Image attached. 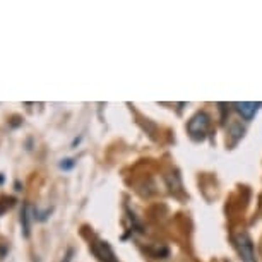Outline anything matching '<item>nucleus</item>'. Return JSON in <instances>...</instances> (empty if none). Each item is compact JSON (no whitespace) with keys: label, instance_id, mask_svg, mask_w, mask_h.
Instances as JSON below:
<instances>
[{"label":"nucleus","instance_id":"f257e3e1","mask_svg":"<svg viewBox=\"0 0 262 262\" xmlns=\"http://www.w3.org/2000/svg\"><path fill=\"white\" fill-rule=\"evenodd\" d=\"M209 127H211V117L206 112H197L187 122V132H189L190 139L195 142H202L206 139Z\"/></svg>","mask_w":262,"mask_h":262},{"label":"nucleus","instance_id":"f03ea898","mask_svg":"<svg viewBox=\"0 0 262 262\" xmlns=\"http://www.w3.org/2000/svg\"><path fill=\"white\" fill-rule=\"evenodd\" d=\"M231 240H233L235 250L242 262H257L254 240L250 238V235L247 233L245 230H240V231H236V233H233Z\"/></svg>","mask_w":262,"mask_h":262},{"label":"nucleus","instance_id":"7ed1b4c3","mask_svg":"<svg viewBox=\"0 0 262 262\" xmlns=\"http://www.w3.org/2000/svg\"><path fill=\"white\" fill-rule=\"evenodd\" d=\"M90 249L98 262H118L115 252H113L112 245L106 240H95Z\"/></svg>","mask_w":262,"mask_h":262},{"label":"nucleus","instance_id":"20e7f679","mask_svg":"<svg viewBox=\"0 0 262 262\" xmlns=\"http://www.w3.org/2000/svg\"><path fill=\"white\" fill-rule=\"evenodd\" d=\"M235 110L240 113V117L244 118V120L250 122L252 118L255 117V113L260 110L262 103L260 101H242V103H235Z\"/></svg>","mask_w":262,"mask_h":262},{"label":"nucleus","instance_id":"39448f33","mask_svg":"<svg viewBox=\"0 0 262 262\" xmlns=\"http://www.w3.org/2000/svg\"><path fill=\"white\" fill-rule=\"evenodd\" d=\"M29 206L28 204H24L23 206V211H21V225H23V235L29 236V231H31V226H29Z\"/></svg>","mask_w":262,"mask_h":262},{"label":"nucleus","instance_id":"423d86ee","mask_svg":"<svg viewBox=\"0 0 262 262\" xmlns=\"http://www.w3.org/2000/svg\"><path fill=\"white\" fill-rule=\"evenodd\" d=\"M14 206V197H0V216Z\"/></svg>","mask_w":262,"mask_h":262},{"label":"nucleus","instance_id":"0eeeda50","mask_svg":"<svg viewBox=\"0 0 262 262\" xmlns=\"http://www.w3.org/2000/svg\"><path fill=\"white\" fill-rule=\"evenodd\" d=\"M72 166H74V160H62V163H60L62 170H71Z\"/></svg>","mask_w":262,"mask_h":262}]
</instances>
